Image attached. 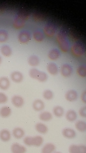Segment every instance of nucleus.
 <instances>
[{"label": "nucleus", "mask_w": 86, "mask_h": 153, "mask_svg": "<svg viewBox=\"0 0 86 153\" xmlns=\"http://www.w3.org/2000/svg\"><path fill=\"white\" fill-rule=\"evenodd\" d=\"M56 38L61 50L63 52H67L70 45L65 33L63 30L60 31L57 35Z\"/></svg>", "instance_id": "1"}, {"label": "nucleus", "mask_w": 86, "mask_h": 153, "mask_svg": "<svg viewBox=\"0 0 86 153\" xmlns=\"http://www.w3.org/2000/svg\"><path fill=\"white\" fill-rule=\"evenodd\" d=\"M72 53L77 56H81L85 52V48L84 45L80 42H76L74 43L71 47Z\"/></svg>", "instance_id": "2"}, {"label": "nucleus", "mask_w": 86, "mask_h": 153, "mask_svg": "<svg viewBox=\"0 0 86 153\" xmlns=\"http://www.w3.org/2000/svg\"><path fill=\"white\" fill-rule=\"evenodd\" d=\"M26 17L21 13L18 14L14 21V26L17 29L20 28L24 25Z\"/></svg>", "instance_id": "3"}, {"label": "nucleus", "mask_w": 86, "mask_h": 153, "mask_svg": "<svg viewBox=\"0 0 86 153\" xmlns=\"http://www.w3.org/2000/svg\"><path fill=\"white\" fill-rule=\"evenodd\" d=\"M18 40L19 42L23 44L27 43L30 40L31 35L30 33L27 30L21 31L19 34Z\"/></svg>", "instance_id": "4"}, {"label": "nucleus", "mask_w": 86, "mask_h": 153, "mask_svg": "<svg viewBox=\"0 0 86 153\" xmlns=\"http://www.w3.org/2000/svg\"><path fill=\"white\" fill-rule=\"evenodd\" d=\"M56 29L55 25L52 23H48L45 25L44 28L45 33L47 36H51L55 33Z\"/></svg>", "instance_id": "5"}, {"label": "nucleus", "mask_w": 86, "mask_h": 153, "mask_svg": "<svg viewBox=\"0 0 86 153\" xmlns=\"http://www.w3.org/2000/svg\"><path fill=\"white\" fill-rule=\"evenodd\" d=\"M73 69L71 66L67 64L63 65L61 68V73L62 75L64 77L70 76L72 74Z\"/></svg>", "instance_id": "6"}, {"label": "nucleus", "mask_w": 86, "mask_h": 153, "mask_svg": "<svg viewBox=\"0 0 86 153\" xmlns=\"http://www.w3.org/2000/svg\"><path fill=\"white\" fill-rule=\"evenodd\" d=\"M12 153H25L26 151V148L18 143H14L11 147Z\"/></svg>", "instance_id": "7"}, {"label": "nucleus", "mask_w": 86, "mask_h": 153, "mask_svg": "<svg viewBox=\"0 0 86 153\" xmlns=\"http://www.w3.org/2000/svg\"><path fill=\"white\" fill-rule=\"evenodd\" d=\"M11 102L17 108L22 107L24 104V100L23 98L18 95L13 96L11 99Z\"/></svg>", "instance_id": "8"}, {"label": "nucleus", "mask_w": 86, "mask_h": 153, "mask_svg": "<svg viewBox=\"0 0 86 153\" xmlns=\"http://www.w3.org/2000/svg\"><path fill=\"white\" fill-rule=\"evenodd\" d=\"M12 80L16 83H20L23 80V76L22 74L20 72L15 71L12 72L10 75Z\"/></svg>", "instance_id": "9"}, {"label": "nucleus", "mask_w": 86, "mask_h": 153, "mask_svg": "<svg viewBox=\"0 0 86 153\" xmlns=\"http://www.w3.org/2000/svg\"><path fill=\"white\" fill-rule=\"evenodd\" d=\"M77 92L75 90H71L68 91L66 93L65 97L68 101L73 102L76 100L77 98Z\"/></svg>", "instance_id": "10"}, {"label": "nucleus", "mask_w": 86, "mask_h": 153, "mask_svg": "<svg viewBox=\"0 0 86 153\" xmlns=\"http://www.w3.org/2000/svg\"><path fill=\"white\" fill-rule=\"evenodd\" d=\"M10 85V82L9 79L6 77L0 78V88L3 90L7 89Z\"/></svg>", "instance_id": "11"}, {"label": "nucleus", "mask_w": 86, "mask_h": 153, "mask_svg": "<svg viewBox=\"0 0 86 153\" xmlns=\"http://www.w3.org/2000/svg\"><path fill=\"white\" fill-rule=\"evenodd\" d=\"M62 134L64 137L68 139L74 138L76 135L75 131L69 128L64 129L62 131Z\"/></svg>", "instance_id": "12"}, {"label": "nucleus", "mask_w": 86, "mask_h": 153, "mask_svg": "<svg viewBox=\"0 0 86 153\" xmlns=\"http://www.w3.org/2000/svg\"><path fill=\"white\" fill-rule=\"evenodd\" d=\"M33 107L35 110L39 111L44 109V104L43 101L41 100L37 99L33 102Z\"/></svg>", "instance_id": "13"}, {"label": "nucleus", "mask_w": 86, "mask_h": 153, "mask_svg": "<svg viewBox=\"0 0 86 153\" xmlns=\"http://www.w3.org/2000/svg\"><path fill=\"white\" fill-rule=\"evenodd\" d=\"M48 72L52 75H55L58 73V68L56 65L53 62L49 63L47 67Z\"/></svg>", "instance_id": "14"}, {"label": "nucleus", "mask_w": 86, "mask_h": 153, "mask_svg": "<svg viewBox=\"0 0 86 153\" xmlns=\"http://www.w3.org/2000/svg\"><path fill=\"white\" fill-rule=\"evenodd\" d=\"M11 137L10 133L7 130L3 129L0 132V138L3 141H9Z\"/></svg>", "instance_id": "15"}, {"label": "nucleus", "mask_w": 86, "mask_h": 153, "mask_svg": "<svg viewBox=\"0 0 86 153\" xmlns=\"http://www.w3.org/2000/svg\"><path fill=\"white\" fill-rule=\"evenodd\" d=\"M55 149V146L51 143L46 144L43 147L42 150V153H53Z\"/></svg>", "instance_id": "16"}, {"label": "nucleus", "mask_w": 86, "mask_h": 153, "mask_svg": "<svg viewBox=\"0 0 86 153\" xmlns=\"http://www.w3.org/2000/svg\"><path fill=\"white\" fill-rule=\"evenodd\" d=\"M60 55V52L57 49L54 48L50 50L48 53V57L50 59L55 60L57 59Z\"/></svg>", "instance_id": "17"}, {"label": "nucleus", "mask_w": 86, "mask_h": 153, "mask_svg": "<svg viewBox=\"0 0 86 153\" xmlns=\"http://www.w3.org/2000/svg\"><path fill=\"white\" fill-rule=\"evenodd\" d=\"M13 136L16 139H20L24 135V131L21 128L17 127L15 128L13 131Z\"/></svg>", "instance_id": "18"}, {"label": "nucleus", "mask_w": 86, "mask_h": 153, "mask_svg": "<svg viewBox=\"0 0 86 153\" xmlns=\"http://www.w3.org/2000/svg\"><path fill=\"white\" fill-rule=\"evenodd\" d=\"M11 113V109L8 106H3L0 109V115L3 118L8 117L10 115Z\"/></svg>", "instance_id": "19"}, {"label": "nucleus", "mask_w": 86, "mask_h": 153, "mask_svg": "<svg viewBox=\"0 0 86 153\" xmlns=\"http://www.w3.org/2000/svg\"><path fill=\"white\" fill-rule=\"evenodd\" d=\"M77 117L76 113L73 110H68L66 114V118L69 122H72L74 121L76 119Z\"/></svg>", "instance_id": "20"}, {"label": "nucleus", "mask_w": 86, "mask_h": 153, "mask_svg": "<svg viewBox=\"0 0 86 153\" xmlns=\"http://www.w3.org/2000/svg\"><path fill=\"white\" fill-rule=\"evenodd\" d=\"M29 64L32 66H36L38 65L39 62L38 57L36 55L30 56L28 59Z\"/></svg>", "instance_id": "21"}, {"label": "nucleus", "mask_w": 86, "mask_h": 153, "mask_svg": "<svg viewBox=\"0 0 86 153\" xmlns=\"http://www.w3.org/2000/svg\"><path fill=\"white\" fill-rule=\"evenodd\" d=\"M0 51L1 53L6 57L10 56L12 53V50L10 47L7 45L1 46V47Z\"/></svg>", "instance_id": "22"}, {"label": "nucleus", "mask_w": 86, "mask_h": 153, "mask_svg": "<svg viewBox=\"0 0 86 153\" xmlns=\"http://www.w3.org/2000/svg\"><path fill=\"white\" fill-rule=\"evenodd\" d=\"M35 128L37 131L42 134L46 133L48 131L47 126L42 123H37L35 126Z\"/></svg>", "instance_id": "23"}, {"label": "nucleus", "mask_w": 86, "mask_h": 153, "mask_svg": "<svg viewBox=\"0 0 86 153\" xmlns=\"http://www.w3.org/2000/svg\"><path fill=\"white\" fill-rule=\"evenodd\" d=\"M39 117L40 120L44 121H47L52 119V116L49 112L44 111L41 113Z\"/></svg>", "instance_id": "24"}, {"label": "nucleus", "mask_w": 86, "mask_h": 153, "mask_svg": "<svg viewBox=\"0 0 86 153\" xmlns=\"http://www.w3.org/2000/svg\"><path fill=\"white\" fill-rule=\"evenodd\" d=\"M75 126L76 129L79 131L83 132L86 130V124L82 120H79L75 123Z\"/></svg>", "instance_id": "25"}, {"label": "nucleus", "mask_w": 86, "mask_h": 153, "mask_svg": "<svg viewBox=\"0 0 86 153\" xmlns=\"http://www.w3.org/2000/svg\"><path fill=\"white\" fill-rule=\"evenodd\" d=\"M43 141V138L40 136L32 137V146H39L42 145Z\"/></svg>", "instance_id": "26"}, {"label": "nucleus", "mask_w": 86, "mask_h": 153, "mask_svg": "<svg viewBox=\"0 0 86 153\" xmlns=\"http://www.w3.org/2000/svg\"><path fill=\"white\" fill-rule=\"evenodd\" d=\"M33 37L34 39L38 42L42 41L44 39V35L42 31L37 30L33 33Z\"/></svg>", "instance_id": "27"}, {"label": "nucleus", "mask_w": 86, "mask_h": 153, "mask_svg": "<svg viewBox=\"0 0 86 153\" xmlns=\"http://www.w3.org/2000/svg\"><path fill=\"white\" fill-rule=\"evenodd\" d=\"M53 112L54 115L57 117H61L64 113L63 108L59 106H55L53 108Z\"/></svg>", "instance_id": "28"}, {"label": "nucleus", "mask_w": 86, "mask_h": 153, "mask_svg": "<svg viewBox=\"0 0 86 153\" xmlns=\"http://www.w3.org/2000/svg\"><path fill=\"white\" fill-rule=\"evenodd\" d=\"M78 74L80 76L85 77L86 76V67L85 65H82L78 67L77 69Z\"/></svg>", "instance_id": "29"}, {"label": "nucleus", "mask_w": 86, "mask_h": 153, "mask_svg": "<svg viewBox=\"0 0 86 153\" xmlns=\"http://www.w3.org/2000/svg\"><path fill=\"white\" fill-rule=\"evenodd\" d=\"M8 38V34L5 30H0V42H5Z\"/></svg>", "instance_id": "30"}, {"label": "nucleus", "mask_w": 86, "mask_h": 153, "mask_svg": "<svg viewBox=\"0 0 86 153\" xmlns=\"http://www.w3.org/2000/svg\"><path fill=\"white\" fill-rule=\"evenodd\" d=\"M47 74L44 72L40 71L36 79L41 82H44L47 79Z\"/></svg>", "instance_id": "31"}, {"label": "nucleus", "mask_w": 86, "mask_h": 153, "mask_svg": "<svg viewBox=\"0 0 86 153\" xmlns=\"http://www.w3.org/2000/svg\"><path fill=\"white\" fill-rule=\"evenodd\" d=\"M39 71L36 68H32L30 70L29 74L31 78L36 79Z\"/></svg>", "instance_id": "32"}, {"label": "nucleus", "mask_w": 86, "mask_h": 153, "mask_svg": "<svg viewBox=\"0 0 86 153\" xmlns=\"http://www.w3.org/2000/svg\"><path fill=\"white\" fill-rule=\"evenodd\" d=\"M53 96V92L49 90H45L43 93L44 97L47 100H50L52 99Z\"/></svg>", "instance_id": "33"}, {"label": "nucleus", "mask_w": 86, "mask_h": 153, "mask_svg": "<svg viewBox=\"0 0 86 153\" xmlns=\"http://www.w3.org/2000/svg\"><path fill=\"white\" fill-rule=\"evenodd\" d=\"M70 153H80L79 146L75 145H72L69 148Z\"/></svg>", "instance_id": "34"}, {"label": "nucleus", "mask_w": 86, "mask_h": 153, "mask_svg": "<svg viewBox=\"0 0 86 153\" xmlns=\"http://www.w3.org/2000/svg\"><path fill=\"white\" fill-rule=\"evenodd\" d=\"M24 142L27 146H32V137L29 136L26 137L24 139Z\"/></svg>", "instance_id": "35"}, {"label": "nucleus", "mask_w": 86, "mask_h": 153, "mask_svg": "<svg viewBox=\"0 0 86 153\" xmlns=\"http://www.w3.org/2000/svg\"><path fill=\"white\" fill-rule=\"evenodd\" d=\"M8 98L4 93L0 92V104L4 103L7 102Z\"/></svg>", "instance_id": "36"}, {"label": "nucleus", "mask_w": 86, "mask_h": 153, "mask_svg": "<svg viewBox=\"0 0 86 153\" xmlns=\"http://www.w3.org/2000/svg\"><path fill=\"white\" fill-rule=\"evenodd\" d=\"M79 112L81 117H86V107L84 106L81 108L79 110Z\"/></svg>", "instance_id": "37"}, {"label": "nucleus", "mask_w": 86, "mask_h": 153, "mask_svg": "<svg viewBox=\"0 0 86 153\" xmlns=\"http://www.w3.org/2000/svg\"><path fill=\"white\" fill-rule=\"evenodd\" d=\"M79 146L80 153H86V147L85 146L81 145Z\"/></svg>", "instance_id": "38"}, {"label": "nucleus", "mask_w": 86, "mask_h": 153, "mask_svg": "<svg viewBox=\"0 0 86 153\" xmlns=\"http://www.w3.org/2000/svg\"><path fill=\"white\" fill-rule=\"evenodd\" d=\"M86 91H85L82 93L81 98L82 101L83 102L85 103L86 102Z\"/></svg>", "instance_id": "39"}, {"label": "nucleus", "mask_w": 86, "mask_h": 153, "mask_svg": "<svg viewBox=\"0 0 86 153\" xmlns=\"http://www.w3.org/2000/svg\"><path fill=\"white\" fill-rule=\"evenodd\" d=\"M1 56H0V64H1Z\"/></svg>", "instance_id": "40"}, {"label": "nucleus", "mask_w": 86, "mask_h": 153, "mask_svg": "<svg viewBox=\"0 0 86 153\" xmlns=\"http://www.w3.org/2000/svg\"><path fill=\"white\" fill-rule=\"evenodd\" d=\"M55 153H61L59 152H56Z\"/></svg>", "instance_id": "41"}]
</instances>
